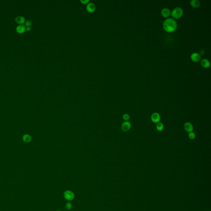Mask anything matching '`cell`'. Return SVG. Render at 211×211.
Here are the masks:
<instances>
[{"label": "cell", "instance_id": "8992f818", "mask_svg": "<svg viewBox=\"0 0 211 211\" xmlns=\"http://www.w3.org/2000/svg\"><path fill=\"white\" fill-rule=\"evenodd\" d=\"M184 129L186 132H193V125L190 122H186L184 125Z\"/></svg>", "mask_w": 211, "mask_h": 211}, {"label": "cell", "instance_id": "52a82bcc", "mask_svg": "<svg viewBox=\"0 0 211 211\" xmlns=\"http://www.w3.org/2000/svg\"><path fill=\"white\" fill-rule=\"evenodd\" d=\"M131 124L130 122L128 121L124 122L122 125V130L125 132H127L130 130L131 128Z\"/></svg>", "mask_w": 211, "mask_h": 211}, {"label": "cell", "instance_id": "7c38bea8", "mask_svg": "<svg viewBox=\"0 0 211 211\" xmlns=\"http://www.w3.org/2000/svg\"><path fill=\"white\" fill-rule=\"evenodd\" d=\"M201 65L205 68H208L210 66V63L209 60L207 59H203L201 61Z\"/></svg>", "mask_w": 211, "mask_h": 211}, {"label": "cell", "instance_id": "9c48e42d", "mask_svg": "<svg viewBox=\"0 0 211 211\" xmlns=\"http://www.w3.org/2000/svg\"><path fill=\"white\" fill-rule=\"evenodd\" d=\"M17 32L19 34H23L26 31V27L23 25H19L16 27Z\"/></svg>", "mask_w": 211, "mask_h": 211}, {"label": "cell", "instance_id": "3957f363", "mask_svg": "<svg viewBox=\"0 0 211 211\" xmlns=\"http://www.w3.org/2000/svg\"><path fill=\"white\" fill-rule=\"evenodd\" d=\"M63 197L66 200L68 201H72L75 198V194L73 192L70 190H67L64 192Z\"/></svg>", "mask_w": 211, "mask_h": 211}, {"label": "cell", "instance_id": "4fadbf2b", "mask_svg": "<svg viewBox=\"0 0 211 211\" xmlns=\"http://www.w3.org/2000/svg\"><path fill=\"white\" fill-rule=\"evenodd\" d=\"M190 5L193 8H198L200 5V2L198 0H192L190 1Z\"/></svg>", "mask_w": 211, "mask_h": 211}, {"label": "cell", "instance_id": "ba28073f", "mask_svg": "<svg viewBox=\"0 0 211 211\" xmlns=\"http://www.w3.org/2000/svg\"><path fill=\"white\" fill-rule=\"evenodd\" d=\"M15 21L20 25H23L25 23V18L21 16H18L15 17Z\"/></svg>", "mask_w": 211, "mask_h": 211}, {"label": "cell", "instance_id": "7402d4cb", "mask_svg": "<svg viewBox=\"0 0 211 211\" xmlns=\"http://www.w3.org/2000/svg\"><path fill=\"white\" fill-rule=\"evenodd\" d=\"M31 28L30 27H26V31H31Z\"/></svg>", "mask_w": 211, "mask_h": 211}, {"label": "cell", "instance_id": "277c9868", "mask_svg": "<svg viewBox=\"0 0 211 211\" xmlns=\"http://www.w3.org/2000/svg\"><path fill=\"white\" fill-rule=\"evenodd\" d=\"M151 119L153 122L158 123L160 120V116L157 113H154L151 115Z\"/></svg>", "mask_w": 211, "mask_h": 211}, {"label": "cell", "instance_id": "7a4b0ae2", "mask_svg": "<svg viewBox=\"0 0 211 211\" xmlns=\"http://www.w3.org/2000/svg\"><path fill=\"white\" fill-rule=\"evenodd\" d=\"M171 13L173 17L175 19H179L182 16L183 14V10L182 8L179 7H177L172 10Z\"/></svg>", "mask_w": 211, "mask_h": 211}, {"label": "cell", "instance_id": "d6986e66", "mask_svg": "<svg viewBox=\"0 0 211 211\" xmlns=\"http://www.w3.org/2000/svg\"><path fill=\"white\" fill-rule=\"evenodd\" d=\"M123 118L124 120H128L130 118V116H129V115L128 114H125L123 116Z\"/></svg>", "mask_w": 211, "mask_h": 211}, {"label": "cell", "instance_id": "ffe728a7", "mask_svg": "<svg viewBox=\"0 0 211 211\" xmlns=\"http://www.w3.org/2000/svg\"><path fill=\"white\" fill-rule=\"evenodd\" d=\"M89 0H80V2L83 4H87L89 3Z\"/></svg>", "mask_w": 211, "mask_h": 211}, {"label": "cell", "instance_id": "8fae6325", "mask_svg": "<svg viewBox=\"0 0 211 211\" xmlns=\"http://www.w3.org/2000/svg\"><path fill=\"white\" fill-rule=\"evenodd\" d=\"M170 14V10L168 8H164L161 11V15L164 17H169Z\"/></svg>", "mask_w": 211, "mask_h": 211}, {"label": "cell", "instance_id": "2e32d148", "mask_svg": "<svg viewBox=\"0 0 211 211\" xmlns=\"http://www.w3.org/2000/svg\"><path fill=\"white\" fill-rule=\"evenodd\" d=\"M65 207L67 210H71L73 207L72 204L70 202H68L65 205Z\"/></svg>", "mask_w": 211, "mask_h": 211}, {"label": "cell", "instance_id": "44dd1931", "mask_svg": "<svg viewBox=\"0 0 211 211\" xmlns=\"http://www.w3.org/2000/svg\"><path fill=\"white\" fill-rule=\"evenodd\" d=\"M200 54L201 55H203L205 54V51H204V50H202V51H200Z\"/></svg>", "mask_w": 211, "mask_h": 211}, {"label": "cell", "instance_id": "6da1fadb", "mask_svg": "<svg viewBox=\"0 0 211 211\" xmlns=\"http://www.w3.org/2000/svg\"><path fill=\"white\" fill-rule=\"evenodd\" d=\"M163 26L165 31L168 32H173L177 28V23L172 18H168L164 21Z\"/></svg>", "mask_w": 211, "mask_h": 211}, {"label": "cell", "instance_id": "e0dca14e", "mask_svg": "<svg viewBox=\"0 0 211 211\" xmlns=\"http://www.w3.org/2000/svg\"><path fill=\"white\" fill-rule=\"evenodd\" d=\"M32 22L30 20H28L26 21H25V26L26 27H30L31 25H32Z\"/></svg>", "mask_w": 211, "mask_h": 211}, {"label": "cell", "instance_id": "ac0fdd59", "mask_svg": "<svg viewBox=\"0 0 211 211\" xmlns=\"http://www.w3.org/2000/svg\"><path fill=\"white\" fill-rule=\"evenodd\" d=\"M188 136H189V138L190 139H195V133L193 132H190Z\"/></svg>", "mask_w": 211, "mask_h": 211}, {"label": "cell", "instance_id": "9a60e30c", "mask_svg": "<svg viewBox=\"0 0 211 211\" xmlns=\"http://www.w3.org/2000/svg\"><path fill=\"white\" fill-rule=\"evenodd\" d=\"M156 128L158 131H161L163 130L164 125L161 122H158L156 125Z\"/></svg>", "mask_w": 211, "mask_h": 211}, {"label": "cell", "instance_id": "5bb4252c", "mask_svg": "<svg viewBox=\"0 0 211 211\" xmlns=\"http://www.w3.org/2000/svg\"><path fill=\"white\" fill-rule=\"evenodd\" d=\"M22 139L26 143H29L31 140V138L29 135L26 134L23 136Z\"/></svg>", "mask_w": 211, "mask_h": 211}, {"label": "cell", "instance_id": "30bf717a", "mask_svg": "<svg viewBox=\"0 0 211 211\" xmlns=\"http://www.w3.org/2000/svg\"><path fill=\"white\" fill-rule=\"evenodd\" d=\"M191 59L193 62H198L201 59V56L197 53H194L191 55Z\"/></svg>", "mask_w": 211, "mask_h": 211}, {"label": "cell", "instance_id": "5b68a950", "mask_svg": "<svg viewBox=\"0 0 211 211\" xmlns=\"http://www.w3.org/2000/svg\"><path fill=\"white\" fill-rule=\"evenodd\" d=\"M95 9H96L95 5L94 3H93L92 2L89 3L86 6V9L87 10V11L90 13L94 12Z\"/></svg>", "mask_w": 211, "mask_h": 211}, {"label": "cell", "instance_id": "603a6c76", "mask_svg": "<svg viewBox=\"0 0 211 211\" xmlns=\"http://www.w3.org/2000/svg\"><path fill=\"white\" fill-rule=\"evenodd\" d=\"M57 211H61V210H57Z\"/></svg>", "mask_w": 211, "mask_h": 211}]
</instances>
